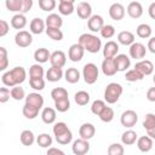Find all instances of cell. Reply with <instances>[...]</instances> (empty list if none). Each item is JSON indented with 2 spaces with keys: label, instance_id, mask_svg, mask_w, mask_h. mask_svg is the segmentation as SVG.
I'll return each instance as SVG.
<instances>
[{
  "label": "cell",
  "instance_id": "1",
  "mask_svg": "<svg viewBox=\"0 0 155 155\" xmlns=\"http://www.w3.org/2000/svg\"><path fill=\"white\" fill-rule=\"evenodd\" d=\"M79 44L90 53H97L102 48V41L98 36L93 34H81L79 36Z\"/></svg>",
  "mask_w": 155,
  "mask_h": 155
},
{
  "label": "cell",
  "instance_id": "2",
  "mask_svg": "<svg viewBox=\"0 0 155 155\" xmlns=\"http://www.w3.org/2000/svg\"><path fill=\"white\" fill-rule=\"evenodd\" d=\"M53 134L56 137V140L62 145L69 144L73 139V133L68 128L65 122H56L53 126Z\"/></svg>",
  "mask_w": 155,
  "mask_h": 155
},
{
  "label": "cell",
  "instance_id": "3",
  "mask_svg": "<svg viewBox=\"0 0 155 155\" xmlns=\"http://www.w3.org/2000/svg\"><path fill=\"white\" fill-rule=\"evenodd\" d=\"M122 94V86L117 82H110L107 85L104 91V101L109 104H114L119 101Z\"/></svg>",
  "mask_w": 155,
  "mask_h": 155
},
{
  "label": "cell",
  "instance_id": "4",
  "mask_svg": "<svg viewBox=\"0 0 155 155\" xmlns=\"http://www.w3.org/2000/svg\"><path fill=\"white\" fill-rule=\"evenodd\" d=\"M98 68L94 63H86L84 65V69H82V78L85 80L86 84L88 85H93L97 79H98Z\"/></svg>",
  "mask_w": 155,
  "mask_h": 155
},
{
  "label": "cell",
  "instance_id": "5",
  "mask_svg": "<svg viewBox=\"0 0 155 155\" xmlns=\"http://www.w3.org/2000/svg\"><path fill=\"white\" fill-rule=\"evenodd\" d=\"M15 42H16V45H17L18 47L24 48V47H28V46L31 45V42H33V36H31V34H30L29 31H27V30H19V31L15 35Z\"/></svg>",
  "mask_w": 155,
  "mask_h": 155
},
{
  "label": "cell",
  "instance_id": "6",
  "mask_svg": "<svg viewBox=\"0 0 155 155\" xmlns=\"http://www.w3.org/2000/svg\"><path fill=\"white\" fill-rule=\"evenodd\" d=\"M138 121V115L134 110H126L121 114V117H120V122L124 127H127V128H131L133 127Z\"/></svg>",
  "mask_w": 155,
  "mask_h": 155
},
{
  "label": "cell",
  "instance_id": "7",
  "mask_svg": "<svg viewBox=\"0 0 155 155\" xmlns=\"http://www.w3.org/2000/svg\"><path fill=\"white\" fill-rule=\"evenodd\" d=\"M71 150L75 155H85L90 150V143L87 139H84V138L76 139L71 145Z\"/></svg>",
  "mask_w": 155,
  "mask_h": 155
},
{
  "label": "cell",
  "instance_id": "8",
  "mask_svg": "<svg viewBox=\"0 0 155 155\" xmlns=\"http://www.w3.org/2000/svg\"><path fill=\"white\" fill-rule=\"evenodd\" d=\"M84 53H85V48L78 42V44H73L70 47H69V51H68V57L71 62H79L84 57Z\"/></svg>",
  "mask_w": 155,
  "mask_h": 155
},
{
  "label": "cell",
  "instance_id": "9",
  "mask_svg": "<svg viewBox=\"0 0 155 155\" xmlns=\"http://www.w3.org/2000/svg\"><path fill=\"white\" fill-rule=\"evenodd\" d=\"M145 53H147V48L142 42H133L130 46V56H131V58L140 61L142 58H144Z\"/></svg>",
  "mask_w": 155,
  "mask_h": 155
},
{
  "label": "cell",
  "instance_id": "10",
  "mask_svg": "<svg viewBox=\"0 0 155 155\" xmlns=\"http://www.w3.org/2000/svg\"><path fill=\"white\" fill-rule=\"evenodd\" d=\"M103 25H104V19L99 15H93V16H91L87 19V27L93 33L101 31V29L103 28Z\"/></svg>",
  "mask_w": 155,
  "mask_h": 155
},
{
  "label": "cell",
  "instance_id": "11",
  "mask_svg": "<svg viewBox=\"0 0 155 155\" xmlns=\"http://www.w3.org/2000/svg\"><path fill=\"white\" fill-rule=\"evenodd\" d=\"M50 63L51 65L53 67H58V68H63L67 63V56L63 51L58 50V51H54L51 53V57H50Z\"/></svg>",
  "mask_w": 155,
  "mask_h": 155
},
{
  "label": "cell",
  "instance_id": "12",
  "mask_svg": "<svg viewBox=\"0 0 155 155\" xmlns=\"http://www.w3.org/2000/svg\"><path fill=\"white\" fill-rule=\"evenodd\" d=\"M114 63L117 71H126L131 65V59L126 54H116L114 57Z\"/></svg>",
  "mask_w": 155,
  "mask_h": 155
},
{
  "label": "cell",
  "instance_id": "13",
  "mask_svg": "<svg viewBox=\"0 0 155 155\" xmlns=\"http://www.w3.org/2000/svg\"><path fill=\"white\" fill-rule=\"evenodd\" d=\"M109 16L114 21H121L125 17V7L119 2L111 4L109 7Z\"/></svg>",
  "mask_w": 155,
  "mask_h": 155
},
{
  "label": "cell",
  "instance_id": "14",
  "mask_svg": "<svg viewBox=\"0 0 155 155\" xmlns=\"http://www.w3.org/2000/svg\"><path fill=\"white\" fill-rule=\"evenodd\" d=\"M75 11L78 12V16L81 19H88L92 16V7L87 1H81L78 4Z\"/></svg>",
  "mask_w": 155,
  "mask_h": 155
},
{
  "label": "cell",
  "instance_id": "15",
  "mask_svg": "<svg viewBox=\"0 0 155 155\" xmlns=\"http://www.w3.org/2000/svg\"><path fill=\"white\" fill-rule=\"evenodd\" d=\"M134 68H136L138 71H140L144 76L150 75V74H153V71H154V64H153L150 61H148V59H140L139 62L136 63Z\"/></svg>",
  "mask_w": 155,
  "mask_h": 155
},
{
  "label": "cell",
  "instance_id": "16",
  "mask_svg": "<svg viewBox=\"0 0 155 155\" xmlns=\"http://www.w3.org/2000/svg\"><path fill=\"white\" fill-rule=\"evenodd\" d=\"M94 133H96V128H94V126H93L92 124H90V122L82 124V125L80 126V128H79L80 138H84V139H87V140L91 139V138H93Z\"/></svg>",
  "mask_w": 155,
  "mask_h": 155
},
{
  "label": "cell",
  "instance_id": "17",
  "mask_svg": "<svg viewBox=\"0 0 155 155\" xmlns=\"http://www.w3.org/2000/svg\"><path fill=\"white\" fill-rule=\"evenodd\" d=\"M127 13H128V16L131 18H134V19L139 18L143 15V6H142V4L138 2V1L130 2L128 6H127Z\"/></svg>",
  "mask_w": 155,
  "mask_h": 155
},
{
  "label": "cell",
  "instance_id": "18",
  "mask_svg": "<svg viewBox=\"0 0 155 155\" xmlns=\"http://www.w3.org/2000/svg\"><path fill=\"white\" fill-rule=\"evenodd\" d=\"M102 71L107 76H113L117 73L114 63V58H104V61L102 62Z\"/></svg>",
  "mask_w": 155,
  "mask_h": 155
},
{
  "label": "cell",
  "instance_id": "19",
  "mask_svg": "<svg viewBox=\"0 0 155 155\" xmlns=\"http://www.w3.org/2000/svg\"><path fill=\"white\" fill-rule=\"evenodd\" d=\"M119 52V45L115 41H108L103 47V56L104 58H114Z\"/></svg>",
  "mask_w": 155,
  "mask_h": 155
},
{
  "label": "cell",
  "instance_id": "20",
  "mask_svg": "<svg viewBox=\"0 0 155 155\" xmlns=\"http://www.w3.org/2000/svg\"><path fill=\"white\" fill-rule=\"evenodd\" d=\"M137 147L142 153H148L153 148V138L147 136H142L137 139Z\"/></svg>",
  "mask_w": 155,
  "mask_h": 155
},
{
  "label": "cell",
  "instance_id": "21",
  "mask_svg": "<svg viewBox=\"0 0 155 155\" xmlns=\"http://www.w3.org/2000/svg\"><path fill=\"white\" fill-rule=\"evenodd\" d=\"M25 103H29V104L41 109L44 107V97L38 92H33L25 97Z\"/></svg>",
  "mask_w": 155,
  "mask_h": 155
},
{
  "label": "cell",
  "instance_id": "22",
  "mask_svg": "<svg viewBox=\"0 0 155 155\" xmlns=\"http://www.w3.org/2000/svg\"><path fill=\"white\" fill-rule=\"evenodd\" d=\"M45 25H46V22L42 21L41 18H33L31 22H30V24H29V28H30V31L33 34L39 35L44 30H46L45 29Z\"/></svg>",
  "mask_w": 155,
  "mask_h": 155
},
{
  "label": "cell",
  "instance_id": "23",
  "mask_svg": "<svg viewBox=\"0 0 155 155\" xmlns=\"http://www.w3.org/2000/svg\"><path fill=\"white\" fill-rule=\"evenodd\" d=\"M117 41L121 44V45H125V46H131L133 42H134V34L128 31V30H124V31H120L117 34Z\"/></svg>",
  "mask_w": 155,
  "mask_h": 155
},
{
  "label": "cell",
  "instance_id": "24",
  "mask_svg": "<svg viewBox=\"0 0 155 155\" xmlns=\"http://www.w3.org/2000/svg\"><path fill=\"white\" fill-rule=\"evenodd\" d=\"M63 76V70L62 68H58V67H51L47 71H46V79L51 82H56V81H59Z\"/></svg>",
  "mask_w": 155,
  "mask_h": 155
},
{
  "label": "cell",
  "instance_id": "25",
  "mask_svg": "<svg viewBox=\"0 0 155 155\" xmlns=\"http://www.w3.org/2000/svg\"><path fill=\"white\" fill-rule=\"evenodd\" d=\"M41 119L47 125L53 124L56 121V110L53 108H50V107L44 108L42 111H41Z\"/></svg>",
  "mask_w": 155,
  "mask_h": 155
},
{
  "label": "cell",
  "instance_id": "26",
  "mask_svg": "<svg viewBox=\"0 0 155 155\" xmlns=\"http://www.w3.org/2000/svg\"><path fill=\"white\" fill-rule=\"evenodd\" d=\"M46 25L47 27H52V28H59L63 25V19L57 13H50L47 17H46Z\"/></svg>",
  "mask_w": 155,
  "mask_h": 155
},
{
  "label": "cell",
  "instance_id": "27",
  "mask_svg": "<svg viewBox=\"0 0 155 155\" xmlns=\"http://www.w3.org/2000/svg\"><path fill=\"white\" fill-rule=\"evenodd\" d=\"M11 25L15 29H23L27 25V18L24 13H17L11 18Z\"/></svg>",
  "mask_w": 155,
  "mask_h": 155
},
{
  "label": "cell",
  "instance_id": "28",
  "mask_svg": "<svg viewBox=\"0 0 155 155\" xmlns=\"http://www.w3.org/2000/svg\"><path fill=\"white\" fill-rule=\"evenodd\" d=\"M11 74L15 79L16 85L22 84L27 78V73H25V69L23 67H15L13 69H11Z\"/></svg>",
  "mask_w": 155,
  "mask_h": 155
},
{
  "label": "cell",
  "instance_id": "29",
  "mask_svg": "<svg viewBox=\"0 0 155 155\" xmlns=\"http://www.w3.org/2000/svg\"><path fill=\"white\" fill-rule=\"evenodd\" d=\"M51 57V53L48 52L47 48L45 47H41V48H38L35 52H34V59L38 62V63H46Z\"/></svg>",
  "mask_w": 155,
  "mask_h": 155
},
{
  "label": "cell",
  "instance_id": "30",
  "mask_svg": "<svg viewBox=\"0 0 155 155\" xmlns=\"http://www.w3.org/2000/svg\"><path fill=\"white\" fill-rule=\"evenodd\" d=\"M65 81L69 84H76L80 80V71L76 68H68L64 73Z\"/></svg>",
  "mask_w": 155,
  "mask_h": 155
},
{
  "label": "cell",
  "instance_id": "31",
  "mask_svg": "<svg viewBox=\"0 0 155 155\" xmlns=\"http://www.w3.org/2000/svg\"><path fill=\"white\" fill-rule=\"evenodd\" d=\"M137 139H138L137 133L134 131H132V130H127L121 136V142L125 145H132V144H134L137 142Z\"/></svg>",
  "mask_w": 155,
  "mask_h": 155
},
{
  "label": "cell",
  "instance_id": "32",
  "mask_svg": "<svg viewBox=\"0 0 155 155\" xmlns=\"http://www.w3.org/2000/svg\"><path fill=\"white\" fill-rule=\"evenodd\" d=\"M39 110H40L39 108H36V107H34V105H31L29 103H25L24 107H23V115L27 119L33 120L39 115Z\"/></svg>",
  "mask_w": 155,
  "mask_h": 155
},
{
  "label": "cell",
  "instance_id": "33",
  "mask_svg": "<svg viewBox=\"0 0 155 155\" xmlns=\"http://www.w3.org/2000/svg\"><path fill=\"white\" fill-rule=\"evenodd\" d=\"M34 140H35V137H34V133L31 131H29V130L22 131V133H21V143L23 145L30 147V145H33Z\"/></svg>",
  "mask_w": 155,
  "mask_h": 155
},
{
  "label": "cell",
  "instance_id": "34",
  "mask_svg": "<svg viewBox=\"0 0 155 155\" xmlns=\"http://www.w3.org/2000/svg\"><path fill=\"white\" fill-rule=\"evenodd\" d=\"M136 33H137V35H138L139 38H142V39H148V38H150V35H151V27H150L149 24L142 23V24H139V25L137 27Z\"/></svg>",
  "mask_w": 155,
  "mask_h": 155
},
{
  "label": "cell",
  "instance_id": "35",
  "mask_svg": "<svg viewBox=\"0 0 155 155\" xmlns=\"http://www.w3.org/2000/svg\"><path fill=\"white\" fill-rule=\"evenodd\" d=\"M143 78H144V75H143L140 71H138L136 68L127 70V71H126V75H125V79H126L127 81H130V82L140 81Z\"/></svg>",
  "mask_w": 155,
  "mask_h": 155
},
{
  "label": "cell",
  "instance_id": "36",
  "mask_svg": "<svg viewBox=\"0 0 155 155\" xmlns=\"http://www.w3.org/2000/svg\"><path fill=\"white\" fill-rule=\"evenodd\" d=\"M46 34L50 39L54 40V41H61L63 39V31L59 28H52V27H47L46 28Z\"/></svg>",
  "mask_w": 155,
  "mask_h": 155
},
{
  "label": "cell",
  "instance_id": "37",
  "mask_svg": "<svg viewBox=\"0 0 155 155\" xmlns=\"http://www.w3.org/2000/svg\"><path fill=\"white\" fill-rule=\"evenodd\" d=\"M74 99H75V103L78 105H86L90 102V94L86 91H79L75 93Z\"/></svg>",
  "mask_w": 155,
  "mask_h": 155
},
{
  "label": "cell",
  "instance_id": "38",
  "mask_svg": "<svg viewBox=\"0 0 155 155\" xmlns=\"http://www.w3.org/2000/svg\"><path fill=\"white\" fill-rule=\"evenodd\" d=\"M54 107H56V110L59 111V113H65L69 110L70 108V102H69V98H62V99H58V101H54Z\"/></svg>",
  "mask_w": 155,
  "mask_h": 155
},
{
  "label": "cell",
  "instance_id": "39",
  "mask_svg": "<svg viewBox=\"0 0 155 155\" xmlns=\"http://www.w3.org/2000/svg\"><path fill=\"white\" fill-rule=\"evenodd\" d=\"M58 11L63 16H69L75 11V7H74V4L71 2H59Z\"/></svg>",
  "mask_w": 155,
  "mask_h": 155
},
{
  "label": "cell",
  "instance_id": "40",
  "mask_svg": "<svg viewBox=\"0 0 155 155\" xmlns=\"http://www.w3.org/2000/svg\"><path fill=\"white\" fill-rule=\"evenodd\" d=\"M36 143L41 148H48L50 145H52V137L50 134H47V133H41V134L38 136Z\"/></svg>",
  "mask_w": 155,
  "mask_h": 155
},
{
  "label": "cell",
  "instance_id": "41",
  "mask_svg": "<svg viewBox=\"0 0 155 155\" xmlns=\"http://www.w3.org/2000/svg\"><path fill=\"white\" fill-rule=\"evenodd\" d=\"M51 97L53 101H58L62 98H67L68 97V91L63 87H54L51 91Z\"/></svg>",
  "mask_w": 155,
  "mask_h": 155
},
{
  "label": "cell",
  "instance_id": "42",
  "mask_svg": "<svg viewBox=\"0 0 155 155\" xmlns=\"http://www.w3.org/2000/svg\"><path fill=\"white\" fill-rule=\"evenodd\" d=\"M99 119L103 121V122H110L113 119H114V110L110 108V107H107L102 110V113L98 115Z\"/></svg>",
  "mask_w": 155,
  "mask_h": 155
},
{
  "label": "cell",
  "instance_id": "43",
  "mask_svg": "<svg viewBox=\"0 0 155 155\" xmlns=\"http://www.w3.org/2000/svg\"><path fill=\"white\" fill-rule=\"evenodd\" d=\"M29 85L31 88L41 91L45 88V80L42 78H29Z\"/></svg>",
  "mask_w": 155,
  "mask_h": 155
},
{
  "label": "cell",
  "instance_id": "44",
  "mask_svg": "<svg viewBox=\"0 0 155 155\" xmlns=\"http://www.w3.org/2000/svg\"><path fill=\"white\" fill-rule=\"evenodd\" d=\"M5 5L8 11H12V12L22 11V0H6Z\"/></svg>",
  "mask_w": 155,
  "mask_h": 155
},
{
  "label": "cell",
  "instance_id": "45",
  "mask_svg": "<svg viewBox=\"0 0 155 155\" xmlns=\"http://www.w3.org/2000/svg\"><path fill=\"white\" fill-rule=\"evenodd\" d=\"M44 74H45L44 68H42L39 63L33 64V65L30 67V69H29V76H30V78H42Z\"/></svg>",
  "mask_w": 155,
  "mask_h": 155
},
{
  "label": "cell",
  "instance_id": "46",
  "mask_svg": "<svg viewBox=\"0 0 155 155\" xmlns=\"http://www.w3.org/2000/svg\"><path fill=\"white\" fill-rule=\"evenodd\" d=\"M11 97L15 101H22L23 98H25V92L22 87H19V85H16L11 88Z\"/></svg>",
  "mask_w": 155,
  "mask_h": 155
},
{
  "label": "cell",
  "instance_id": "47",
  "mask_svg": "<svg viewBox=\"0 0 155 155\" xmlns=\"http://www.w3.org/2000/svg\"><path fill=\"white\" fill-rule=\"evenodd\" d=\"M101 35L104 38V39H110L115 35V28L110 24H104L103 28L101 29Z\"/></svg>",
  "mask_w": 155,
  "mask_h": 155
},
{
  "label": "cell",
  "instance_id": "48",
  "mask_svg": "<svg viewBox=\"0 0 155 155\" xmlns=\"http://www.w3.org/2000/svg\"><path fill=\"white\" fill-rule=\"evenodd\" d=\"M39 7L42 11H52L56 7V0H39Z\"/></svg>",
  "mask_w": 155,
  "mask_h": 155
},
{
  "label": "cell",
  "instance_id": "49",
  "mask_svg": "<svg viewBox=\"0 0 155 155\" xmlns=\"http://www.w3.org/2000/svg\"><path fill=\"white\" fill-rule=\"evenodd\" d=\"M105 108V103H104V101H101V99H97V101H94L93 103H92V105H91V111L94 114V115H99L101 113H102V110Z\"/></svg>",
  "mask_w": 155,
  "mask_h": 155
},
{
  "label": "cell",
  "instance_id": "50",
  "mask_svg": "<svg viewBox=\"0 0 155 155\" xmlns=\"http://www.w3.org/2000/svg\"><path fill=\"white\" fill-rule=\"evenodd\" d=\"M124 153H125L124 147L119 143H113L108 148V154L109 155H122Z\"/></svg>",
  "mask_w": 155,
  "mask_h": 155
},
{
  "label": "cell",
  "instance_id": "51",
  "mask_svg": "<svg viewBox=\"0 0 155 155\" xmlns=\"http://www.w3.org/2000/svg\"><path fill=\"white\" fill-rule=\"evenodd\" d=\"M1 81H2V84H4L5 86H8V87L16 86V82H15V79H13V76H12V74H11V70H8V71H6V73L2 74Z\"/></svg>",
  "mask_w": 155,
  "mask_h": 155
},
{
  "label": "cell",
  "instance_id": "52",
  "mask_svg": "<svg viewBox=\"0 0 155 155\" xmlns=\"http://www.w3.org/2000/svg\"><path fill=\"white\" fill-rule=\"evenodd\" d=\"M8 59H7V51L5 47H0V70H5L7 68Z\"/></svg>",
  "mask_w": 155,
  "mask_h": 155
},
{
  "label": "cell",
  "instance_id": "53",
  "mask_svg": "<svg viewBox=\"0 0 155 155\" xmlns=\"http://www.w3.org/2000/svg\"><path fill=\"white\" fill-rule=\"evenodd\" d=\"M154 126H155V115L153 113H149V114L145 115V119L143 121V127L145 130H149Z\"/></svg>",
  "mask_w": 155,
  "mask_h": 155
},
{
  "label": "cell",
  "instance_id": "54",
  "mask_svg": "<svg viewBox=\"0 0 155 155\" xmlns=\"http://www.w3.org/2000/svg\"><path fill=\"white\" fill-rule=\"evenodd\" d=\"M11 96V91L6 87H1L0 88V103H6L10 99Z\"/></svg>",
  "mask_w": 155,
  "mask_h": 155
},
{
  "label": "cell",
  "instance_id": "55",
  "mask_svg": "<svg viewBox=\"0 0 155 155\" xmlns=\"http://www.w3.org/2000/svg\"><path fill=\"white\" fill-rule=\"evenodd\" d=\"M8 29H10V25L8 23L5 21V19H1L0 21V36H5L7 33H8Z\"/></svg>",
  "mask_w": 155,
  "mask_h": 155
},
{
  "label": "cell",
  "instance_id": "56",
  "mask_svg": "<svg viewBox=\"0 0 155 155\" xmlns=\"http://www.w3.org/2000/svg\"><path fill=\"white\" fill-rule=\"evenodd\" d=\"M33 7V0H22V13H27Z\"/></svg>",
  "mask_w": 155,
  "mask_h": 155
},
{
  "label": "cell",
  "instance_id": "57",
  "mask_svg": "<svg viewBox=\"0 0 155 155\" xmlns=\"http://www.w3.org/2000/svg\"><path fill=\"white\" fill-rule=\"evenodd\" d=\"M147 99L149 102H155V87H150L147 92Z\"/></svg>",
  "mask_w": 155,
  "mask_h": 155
},
{
  "label": "cell",
  "instance_id": "58",
  "mask_svg": "<svg viewBox=\"0 0 155 155\" xmlns=\"http://www.w3.org/2000/svg\"><path fill=\"white\" fill-rule=\"evenodd\" d=\"M148 50L151 53H155V36L149 39V41H148Z\"/></svg>",
  "mask_w": 155,
  "mask_h": 155
},
{
  "label": "cell",
  "instance_id": "59",
  "mask_svg": "<svg viewBox=\"0 0 155 155\" xmlns=\"http://www.w3.org/2000/svg\"><path fill=\"white\" fill-rule=\"evenodd\" d=\"M47 154L51 155V154H59V155H64V151L58 149V148H48L47 149Z\"/></svg>",
  "mask_w": 155,
  "mask_h": 155
},
{
  "label": "cell",
  "instance_id": "60",
  "mask_svg": "<svg viewBox=\"0 0 155 155\" xmlns=\"http://www.w3.org/2000/svg\"><path fill=\"white\" fill-rule=\"evenodd\" d=\"M148 13H149V16H150L153 19H155V2H151V4H150V6H149V8H148Z\"/></svg>",
  "mask_w": 155,
  "mask_h": 155
},
{
  "label": "cell",
  "instance_id": "61",
  "mask_svg": "<svg viewBox=\"0 0 155 155\" xmlns=\"http://www.w3.org/2000/svg\"><path fill=\"white\" fill-rule=\"evenodd\" d=\"M147 134L149 137H151L153 139H155V126L151 127V128H149V130H147Z\"/></svg>",
  "mask_w": 155,
  "mask_h": 155
},
{
  "label": "cell",
  "instance_id": "62",
  "mask_svg": "<svg viewBox=\"0 0 155 155\" xmlns=\"http://www.w3.org/2000/svg\"><path fill=\"white\" fill-rule=\"evenodd\" d=\"M59 2H71V4H74L75 0H59Z\"/></svg>",
  "mask_w": 155,
  "mask_h": 155
},
{
  "label": "cell",
  "instance_id": "63",
  "mask_svg": "<svg viewBox=\"0 0 155 155\" xmlns=\"http://www.w3.org/2000/svg\"><path fill=\"white\" fill-rule=\"evenodd\" d=\"M153 81H154V84H155V74H154V76H153Z\"/></svg>",
  "mask_w": 155,
  "mask_h": 155
}]
</instances>
